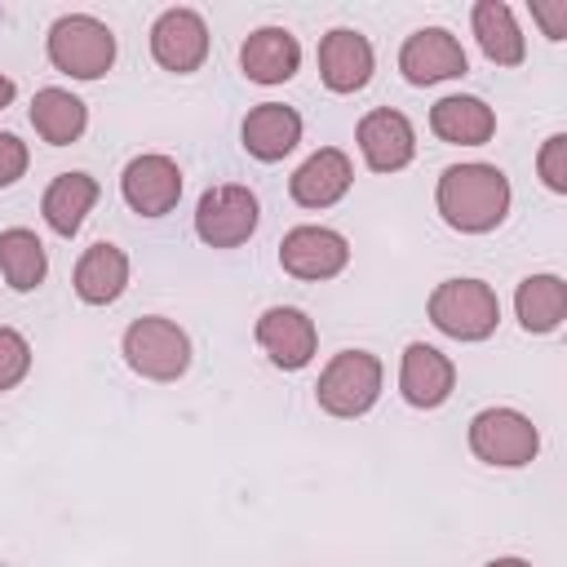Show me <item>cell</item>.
Returning a JSON list of instances; mask_svg holds the SVG:
<instances>
[{
    "label": "cell",
    "mask_w": 567,
    "mask_h": 567,
    "mask_svg": "<svg viewBox=\"0 0 567 567\" xmlns=\"http://www.w3.org/2000/svg\"><path fill=\"white\" fill-rule=\"evenodd\" d=\"M439 217L461 235H487L509 213V177L496 164H452L434 190Z\"/></svg>",
    "instance_id": "6da1fadb"
},
{
    "label": "cell",
    "mask_w": 567,
    "mask_h": 567,
    "mask_svg": "<svg viewBox=\"0 0 567 567\" xmlns=\"http://www.w3.org/2000/svg\"><path fill=\"white\" fill-rule=\"evenodd\" d=\"M49 62L71 80H97L115 62V31L93 13H66L49 27Z\"/></svg>",
    "instance_id": "7a4b0ae2"
},
{
    "label": "cell",
    "mask_w": 567,
    "mask_h": 567,
    "mask_svg": "<svg viewBox=\"0 0 567 567\" xmlns=\"http://www.w3.org/2000/svg\"><path fill=\"white\" fill-rule=\"evenodd\" d=\"M124 363L146 377V381H177L190 368V337L164 319V315H142L124 328Z\"/></svg>",
    "instance_id": "3957f363"
},
{
    "label": "cell",
    "mask_w": 567,
    "mask_h": 567,
    "mask_svg": "<svg viewBox=\"0 0 567 567\" xmlns=\"http://www.w3.org/2000/svg\"><path fill=\"white\" fill-rule=\"evenodd\" d=\"M430 323L456 341H483L501 323V301L483 279H443L430 292Z\"/></svg>",
    "instance_id": "277c9868"
},
{
    "label": "cell",
    "mask_w": 567,
    "mask_h": 567,
    "mask_svg": "<svg viewBox=\"0 0 567 567\" xmlns=\"http://www.w3.org/2000/svg\"><path fill=\"white\" fill-rule=\"evenodd\" d=\"M381 394V359L372 350H341L328 359V368L319 372L315 399L328 416H363Z\"/></svg>",
    "instance_id": "5b68a950"
},
{
    "label": "cell",
    "mask_w": 567,
    "mask_h": 567,
    "mask_svg": "<svg viewBox=\"0 0 567 567\" xmlns=\"http://www.w3.org/2000/svg\"><path fill=\"white\" fill-rule=\"evenodd\" d=\"M261 221V204L248 186H235V182H221V186H208L195 204V235L208 244V248H239Z\"/></svg>",
    "instance_id": "8992f818"
},
{
    "label": "cell",
    "mask_w": 567,
    "mask_h": 567,
    "mask_svg": "<svg viewBox=\"0 0 567 567\" xmlns=\"http://www.w3.org/2000/svg\"><path fill=\"white\" fill-rule=\"evenodd\" d=\"M470 452L487 465H501V470H518L527 461H536L540 452V434L536 425L514 412V408H483L474 421H470Z\"/></svg>",
    "instance_id": "52a82bcc"
},
{
    "label": "cell",
    "mask_w": 567,
    "mask_h": 567,
    "mask_svg": "<svg viewBox=\"0 0 567 567\" xmlns=\"http://www.w3.org/2000/svg\"><path fill=\"white\" fill-rule=\"evenodd\" d=\"M120 190H124V204L142 217H164L177 208L182 199V168L177 159L168 155H137L124 164L120 173Z\"/></svg>",
    "instance_id": "ba28073f"
},
{
    "label": "cell",
    "mask_w": 567,
    "mask_h": 567,
    "mask_svg": "<svg viewBox=\"0 0 567 567\" xmlns=\"http://www.w3.org/2000/svg\"><path fill=\"white\" fill-rule=\"evenodd\" d=\"M151 53L164 71L190 75L208 58V27L195 9H164L151 27Z\"/></svg>",
    "instance_id": "9c48e42d"
},
{
    "label": "cell",
    "mask_w": 567,
    "mask_h": 567,
    "mask_svg": "<svg viewBox=\"0 0 567 567\" xmlns=\"http://www.w3.org/2000/svg\"><path fill=\"white\" fill-rule=\"evenodd\" d=\"M346 261H350V244L328 226H292L279 244V266L292 279H332L346 270Z\"/></svg>",
    "instance_id": "30bf717a"
},
{
    "label": "cell",
    "mask_w": 567,
    "mask_h": 567,
    "mask_svg": "<svg viewBox=\"0 0 567 567\" xmlns=\"http://www.w3.org/2000/svg\"><path fill=\"white\" fill-rule=\"evenodd\" d=\"M257 346L266 350V359L284 372H297L315 359V346H319V332H315V319L297 306H270L261 310L257 319Z\"/></svg>",
    "instance_id": "8fae6325"
},
{
    "label": "cell",
    "mask_w": 567,
    "mask_h": 567,
    "mask_svg": "<svg viewBox=\"0 0 567 567\" xmlns=\"http://www.w3.org/2000/svg\"><path fill=\"white\" fill-rule=\"evenodd\" d=\"M465 49L452 31L443 27H421L403 40L399 49V71L408 84H439V80H452V75H465Z\"/></svg>",
    "instance_id": "7c38bea8"
},
{
    "label": "cell",
    "mask_w": 567,
    "mask_h": 567,
    "mask_svg": "<svg viewBox=\"0 0 567 567\" xmlns=\"http://www.w3.org/2000/svg\"><path fill=\"white\" fill-rule=\"evenodd\" d=\"M359 151L368 159L372 173H399L412 164L416 155V133H412V120L403 111H368L359 120Z\"/></svg>",
    "instance_id": "4fadbf2b"
},
{
    "label": "cell",
    "mask_w": 567,
    "mask_h": 567,
    "mask_svg": "<svg viewBox=\"0 0 567 567\" xmlns=\"http://www.w3.org/2000/svg\"><path fill=\"white\" fill-rule=\"evenodd\" d=\"M372 44L368 35L350 31V27H337L319 40V75L332 93H359L368 80H372Z\"/></svg>",
    "instance_id": "5bb4252c"
},
{
    "label": "cell",
    "mask_w": 567,
    "mask_h": 567,
    "mask_svg": "<svg viewBox=\"0 0 567 567\" xmlns=\"http://www.w3.org/2000/svg\"><path fill=\"white\" fill-rule=\"evenodd\" d=\"M452 385H456V368H452V359L443 350H434L425 341H412L403 350L399 390H403V399L412 408H439V403H447Z\"/></svg>",
    "instance_id": "9a60e30c"
},
{
    "label": "cell",
    "mask_w": 567,
    "mask_h": 567,
    "mask_svg": "<svg viewBox=\"0 0 567 567\" xmlns=\"http://www.w3.org/2000/svg\"><path fill=\"white\" fill-rule=\"evenodd\" d=\"M354 182V168L346 159V151L337 146H323L315 151L292 177H288V195L301 204V208H332Z\"/></svg>",
    "instance_id": "2e32d148"
},
{
    "label": "cell",
    "mask_w": 567,
    "mask_h": 567,
    "mask_svg": "<svg viewBox=\"0 0 567 567\" xmlns=\"http://www.w3.org/2000/svg\"><path fill=\"white\" fill-rule=\"evenodd\" d=\"M239 66L252 84H284L297 75L301 66V44L288 27H261L244 40L239 49Z\"/></svg>",
    "instance_id": "e0dca14e"
},
{
    "label": "cell",
    "mask_w": 567,
    "mask_h": 567,
    "mask_svg": "<svg viewBox=\"0 0 567 567\" xmlns=\"http://www.w3.org/2000/svg\"><path fill=\"white\" fill-rule=\"evenodd\" d=\"M239 137H244V151L252 159L275 164V159H284L301 142V115L292 106H284V102H261V106H252L244 115Z\"/></svg>",
    "instance_id": "ac0fdd59"
},
{
    "label": "cell",
    "mask_w": 567,
    "mask_h": 567,
    "mask_svg": "<svg viewBox=\"0 0 567 567\" xmlns=\"http://www.w3.org/2000/svg\"><path fill=\"white\" fill-rule=\"evenodd\" d=\"M430 128H434V137H443L452 146H483L496 133V115L483 97L452 93V97H439L430 106Z\"/></svg>",
    "instance_id": "d6986e66"
},
{
    "label": "cell",
    "mask_w": 567,
    "mask_h": 567,
    "mask_svg": "<svg viewBox=\"0 0 567 567\" xmlns=\"http://www.w3.org/2000/svg\"><path fill=\"white\" fill-rule=\"evenodd\" d=\"M124 284H128V257H124V248H115L106 239L89 244L84 257L75 261V292L89 306H111L124 292Z\"/></svg>",
    "instance_id": "ffe728a7"
},
{
    "label": "cell",
    "mask_w": 567,
    "mask_h": 567,
    "mask_svg": "<svg viewBox=\"0 0 567 567\" xmlns=\"http://www.w3.org/2000/svg\"><path fill=\"white\" fill-rule=\"evenodd\" d=\"M474 40H478L483 58L496 62V66H518L527 58V44H523V31L514 22V9L501 4V0H478L474 4Z\"/></svg>",
    "instance_id": "44dd1931"
},
{
    "label": "cell",
    "mask_w": 567,
    "mask_h": 567,
    "mask_svg": "<svg viewBox=\"0 0 567 567\" xmlns=\"http://www.w3.org/2000/svg\"><path fill=\"white\" fill-rule=\"evenodd\" d=\"M93 204H97V182H93L89 173H58V177L49 182L44 199H40V213H44V221H49L58 235L71 239V235L84 226V217H89Z\"/></svg>",
    "instance_id": "7402d4cb"
},
{
    "label": "cell",
    "mask_w": 567,
    "mask_h": 567,
    "mask_svg": "<svg viewBox=\"0 0 567 567\" xmlns=\"http://www.w3.org/2000/svg\"><path fill=\"white\" fill-rule=\"evenodd\" d=\"M31 124L49 146H71L89 128V106L71 89H40L31 97Z\"/></svg>",
    "instance_id": "603a6c76"
},
{
    "label": "cell",
    "mask_w": 567,
    "mask_h": 567,
    "mask_svg": "<svg viewBox=\"0 0 567 567\" xmlns=\"http://www.w3.org/2000/svg\"><path fill=\"white\" fill-rule=\"evenodd\" d=\"M44 270H49V257H44V244L35 230L27 226H9L0 230V275L13 292H31L44 284Z\"/></svg>",
    "instance_id": "cb8c5ba5"
},
{
    "label": "cell",
    "mask_w": 567,
    "mask_h": 567,
    "mask_svg": "<svg viewBox=\"0 0 567 567\" xmlns=\"http://www.w3.org/2000/svg\"><path fill=\"white\" fill-rule=\"evenodd\" d=\"M514 310L527 332H554L567 315V284L558 275H527L514 292Z\"/></svg>",
    "instance_id": "d4e9b609"
},
{
    "label": "cell",
    "mask_w": 567,
    "mask_h": 567,
    "mask_svg": "<svg viewBox=\"0 0 567 567\" xmlns=\"http://www.w3.org/2000/svg\"><path fill=\"white\" fill-rule=\"evenodd\" d=\"M31 368V346L18 328H0V394L13 390Z\"/></svg>",
    "instance_id": "484cf974"
},
{
    "label": "cell",
    "mask_w": 567,
    "mask_h": 567,
    "mask_svg": "<svg viewBox=\"0 0 567 567\" xmlns=\"http://www.w3.org/2000/svg\"><path fill=\"white\" fill-rule=\"evenodd\" d=\"M536 168H540V182H545L554 195H567V133L545 137V146H540V155H536Z\"/></svg>",
    "instance_id": "4316f807"
},
{
    "label": "cell",
    "mask_w": 567,
    "mask_h": 567,
    "mask_svg": "<svg viewBox=\"0 0 567 567\" xmlns=\"http://www.w3.org/2000/svg\"><path fill=\"white\" fill-rule=\"evenodd\" d=\"M27 173V146L13 133H0V186H13Z\"/></svg>",
    "instance_id": "83f0119b"
},
{
    "label": "cell",
    "mask_w": 567,
    "mask_h": 567,
    "mask_svg": "<svg viewBox=\"0 0 567 567\" xmlns=\"http://www.w3.org/2000/svg\"><path fill=\"white\" fill-rule=\"evenodd\" d=\"M532 18L545 27L549 40H563L567 35V0H558V4H532Z\"/></svg>",
    "instance_id": "f1b7e54d"
},
{
    "label": "cell",
    "mask_w": 567,
    "mask_h": 567,
    "mask_svg": "<svg viewBox=\"0 0 567 567\" xmlns=\"http://www.w3.org/2000/svg\"><path fill=\"white\" fill-rule=\"evenodd\" d=\"M13 93H18V89H13V80L0 71V106H9V102H13Z\"/></svg>",
    "instance_id": "f546056e"
},
{
    "label": "cell",
    "mask_w": 567,
    "mask_h": 567,
    "mask_svg": "<svg viewBox=\"0 0 567 567\" xmlns=\"http://www.w3.org/2000/svg\"><path fill=\"white\" fill-rule=\"evenodd\" d=\"M487 567H532V563L527 558H492Z\"/></svg>",
    "instance_id": "4dcf8cb0"
}]
</instances>
